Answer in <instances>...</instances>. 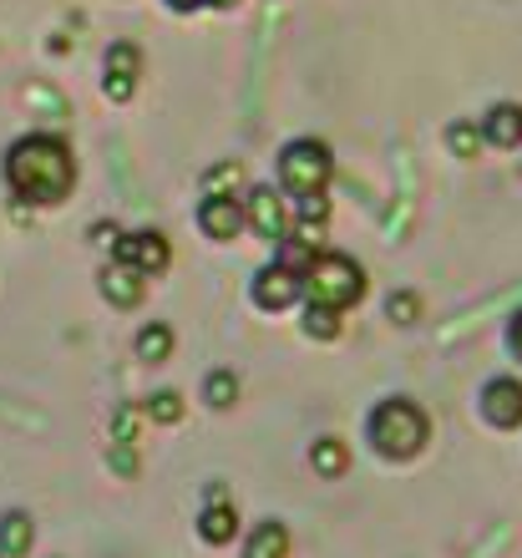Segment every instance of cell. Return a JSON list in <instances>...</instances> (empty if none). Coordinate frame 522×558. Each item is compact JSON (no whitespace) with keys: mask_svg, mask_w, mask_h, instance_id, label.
I'll list each match as a JSON object with an SVG mask.
<instances>
[{"mask_svg":"<svg viewBox=\"0 0 522 558\" xmlns=\"http://www.w3.org/2000/svg\"><path fill=\"white\" fill-rule=\"evenodd\" d=\"M5 183H11V193L26 198V204H41V208L61 204L76 183L72 147L51 133L21 137V143H11V153H5Z\"/></svg>","mask_w":522,"mask_h":558,"instance_id":"cell-1","label":"cell"},{"mask_svg":"<svg viewBox=\"0 0 522 558\" xmlns=\"http://www.w3.org/2000/svg\"><path fill=\"white\" fill-rule=\"evenodd\" d=\"M335 178V153L330 143L319 137H294V143L279 147V189L290 198H309V193H325Z\"/></svg>","mask_w":522,"mask_h":558,"instance_id":"cell-2","label":"cell"},{"mask_svg":"<svg viewBox=\"0 0 522 558\" xmlns=\"http://www.w3.org/2000/svg\"><path fill=\"white\" fill-rule=\"evenodd\" d=\"M371 441H376L380 457H396V462L416 457L426 447V416H421V407H411L406 397L380 401L376 412H371Z\"/></svg>","mask_w":522,"mask_h":558,"instance_id":"cell-3","label":"cell"},{"mask_svg":"<svg viewBox=\"0 0 522 558\" xmlns=\"http://www.w3.org/2000/svg\"><path fill=\"white\" fill-rule=\"evenodd\" d=\"M305 294L315 305L350 310L365 294V269L350 254H315V265L305 269Z\"/></svg>","mask_w":522,"mask_h":558,"instance_id":"cell-4","label":"cell"},{"mask_svg":"<svg viewBox=\"0 0 522 558\" xmlns=\"http://www.w3.org/2000/svg\"><path fill=\"white\" fill-rule=\"evenodd\" d=\"M112 254L122 259V265L137 269L143 279L168 275V265H173V250H168V239H162L158 229H143V234H122Z\"/></svg>","mask_w":522,"mask_h":558,"instance_id":"cell-5","label":"cell"},{"mask_svg":"<svg viewBox=\"0 0 522 558\" xmlns=\"http://www.w3.org/2000/svg\"><path fill=\"white\" fill-rule=\"evenodd\" d=\"M244 219L248 229L259 239H269V244H279V239H290V204H284V193L275 189H254L244 198Z\"/></svg>","mask_w":522,"mask_h":558,"instance_id":"cell-6","label":"cell"},{"mask_svg":"<svg viewBox=\"0 0 522 558\" xmlns=\"http://www.w3.org/2000/svg\"><path fill=\"white\" fill-rule=\"evenodd\" d=\"M198 229H204L214 244H229L248 229L244 219V204L233 198V193H204V204H198Z\"/></svg>","mask_w":522,"mask_h":558,"instance_id":"cell-7","label":"cell"},{"mask_svg":"<svg viewBox=\"0 0 522 558\" xmlns=\"http://www.w3.org/2000/svg\"><path fill=\"white\" fill-rule=\"evenodd\" d=\"M300 294H305V279L294 275V269H284L279 259L254 275V305L259 310H290Z\"/></svg>","mask_w":522,"mask_h":558,"instance_id":"cell-8","label":"cell"},{"mask_svg":"<svg viewBox=\"0 0 522 558\" xmlns=\"http://www.w3.org/2000/svg\"><path fill=\"white\" fill-rule=\"evenodd\" d=\"M137 76H143V51L132 41H117L107 51V76H102V92L112 102H132V92H137Z\"/></svg>","mask_w":522,"mask_h":558,"instance_id":"cell-9","label":"cell"},{"mask_svg":"<svg viewBox=\"0 0 522 558\" xmlns=\"http://www.w3.org/2000/svg\"><path fill=\"white\" fill-rule=\"evenodd\" d=\"M482 416L493 426H502V432H512V426L522 422V386L512 381V376H497V381L482 386Z\"/></svg>","mask_w":522,"mask_h":558,"instance_id":"cell-10","label":"cell"},{"mask_svg":"<svg viewBox=\"0 0 522 558\" xmlns=\"http://www.w3.org/2000/svg\"><path fill=\"white\" fill-rule=\"evenodd\" d=\"M143 294H147V279L137 275L132 265H122V259H112V265L102 269V300L117 310H132V305H143Z\"/></svg>","mask_w":522,"mask_h":558,"instance_id":"cell-11","label":"cell"},{"mask_svg":"<svg viewBox=\"0 0 522 558\" xmlns=\"http://www.w3.org/2000/svg\"><path fill=\"white\" fill-rule=\"evenodd\" d=\"M482 137H487L493 147H518L522 143V107L518 102L487 107V118H482Z\"/></svg>","mask_w":522,"mask_h":558,"instance_id":"cell-12","label":"cell"},{"mask_svg":"<svg viewBox=\"0 0 522 558\" xmlns=\"http://www.w3.org/2000/svg\"><path fill=\"white\" fill-rule=\"evenodd\" d=\"M198 533H204L208 544H233V533H239V513H233L229 502H208L204 518H198Z\"/></svg>","mask_w":522,"mask_h":558,"instance_id":"cell-13","label":"cell"},{"mask_svg":"<svg viewBox=\"0 0 522 558\" xmlns=\"http://www.w3.org/2000/svg\"><path fill=\"white\" fill-rule=\"evenodd\" d=\"M173 355V330L162 320H153V325H143L137 330V361H153V366H162Z\"/></svg>","mask_w":522,"mask_h":558,"instance_id":"cell-14","label":"cell"},{"mask_svg":"<svg viewBox=\"0 0 522 558\" xmlns=\"http://www.w3.org/2000/svg\"><path fill=\"white\" fill-rule=\"evenodd\" d=\"M31 538H36V529H31V518L26 513H5L0 518V554H31Z\"/></svg>","mask_w":522,"mask_h":558,"instance_id":"cell-15","label":"cell"},{"mask_svg":"<svg viewBox=\"0 0 522 558\" xmlns=\"http://www.w3.org/2000/svg\"><path fill=\"white\" fill-rule=\"evenodd\" d=\"M244 558H290V533H284V523H264V529L248 538Z\"/></svg>","mask_w":522,"mask_h":558,"instance_id":"cell-16","label":"cell"},{"mask_svg":"<svg viewBox=\"0 0 522 558\" xmlns=\"http://www.w3.org/2000/svg\"><path fill=\"white\" fill-rule=\"evenodd\" d=\"M447 147H451V158H477L482 147H487V137H482L477 122H451L447 128Z\"/></svg>","mask_w":522,"mask_h":558,"instance_id":"cell-17","label":"cell"},{"mask_svg":"<svg viewBox=\"0 0 522 558\" xmlns=\"http://www.w3.org/2000/svg\"><path fill=\"white\" fill-rule=\"evenodd\" d=\"M305 336L309 340H335V336H340V310L315 305V300H309V305H305Z\"/></svg>","mask_w":522,"mask_h":558,"instance_id":"cell-18","label":"cell"},{"mask_svg":"<svg viewBox=\"0 0 522 558\" xmlns=\"http://www.w3.org/2000/svg\"><path fill=\"white\" fill-rule=\"evenodd\" d=\"M309 462H315V472H325V477H340V472H345V462H350V452H345V441L325 437V441H315Z\"/></svg>","mask_w":522,"mask_h":558,"instance_id":"cell-19","label":"cell"},{"mask_svg":"<svg viewBox=\"0 0 522 558\" xmlns=\"http://www.w3.org/2000/svg\"><path fill=\"white\" fill-rule=\"evenodd\" d=\"M204 401H208V407H218V412H223V407H233V401H239V376H233V371H214V376H208V386H204Z\"/></svg>","mask_w":522,"mask_h":558,"instance_id":"cell-20","label":"cell"},{"mask_svg":"<svg viewBox=\"0 0 522 558\" xmlns=\"http://www.w3.org/2000/svg\"><path fill=\"white\" fill-rule=\"evenodd\" d=\"M143 412L153 416V422L173 426V422H183V397H178V391H158V397H147Z\"/></svg>","mask_w":522,"mask_h":558,"instance_id":"cell-21","label":"cell"},{"mask_svg":"<svg viewBox=\"0 0 522 558\" xmlns=\"http://www.w3.org/2000/svg\"><path fill=\"white\" fill-rule=\"evenodd\" d=\"M239 183H244V168H239V162H218V168L204 173V193H233Z\"/></svg>","mask_w":522,"mask_h":558,"instance_id":"cell-22","label":"cell"},{"mask_svg":"<svg viewBox=\"0 0 522 558\" xmlns=\"http://www.w3.org/2000/svg\"><path fill=\"white\" fill-rule=\"evenodd\" d=\"M386 315H391L396 325H411V320H416V315H421V300H416V294H411V290H396L391 300H386Z\"/></svg>","mask_w":522,"mask_h":558,"instance_id":"cell-23","label":"cell"},{"mask_svg":"<svg viewBox=\"0 0 522 558\" xmlns=\"http://www.w3.org/2000/svg\"><path fill=\"white\" fill-rule=\"evenodd\" d=\"M92 239H97L102 250H117V239H122V229H107V223H97V229H92Z\"/></svg>","mask_w":522,"mask_h":558,"instance_id":"cell-24","label":"cell"},{"mask_svg":"<svg viewBox=\"0 0 522 558\" xmlns=\"http://www.w3.org/2000/svg\"><path fill=\"white\" fill-rule=\"evenodd\" d=\"M508 345H512V355L522 361V310L512 315V325H508Z\"/></svg>","mask_w":522,"mask_h":558,"instance_id":"cell-25","label":"cell"},{"mask_svg":"<svg viewBox=\"0 0 522 558\" xmlns=\"http://www.w3.org/2000/svg\"><path fill=\"white\" fill-rule=\"evenodd\" d=\"M204 0H168V11H178V15H189V11H198Z\"/></svg>","mask_w":522,"mask_h":558,"instance_id":"cell-26","label":"cell"},{"mask_svg":"<svg viewBox=\"0 0 522 558\" xmlns=\"http://www.w3.org/2000/svg\"><path fill=\"white\" fill-rule=\"evenodd\" d=\"M204 5H214V11H233L239 0H204Z\"/></svg>","mask_w":522,"mask_h":558,"instance_id":"cell-27","label":"cell"}]
</instances>
